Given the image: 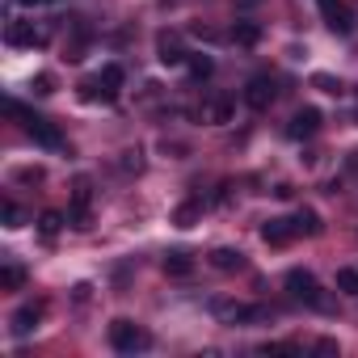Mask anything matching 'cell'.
Here are the masks:
<instances>
[{"mask_svg":"<svg viewBox=\"0 0 358 358\" xmlns=\"http://www.w3.org/2000/svg\"><path fill=\"white\" fill-rule=\"evenodd\" d=\"M110 345H114L118 354H139V350L152 345V337H148L135 320H114V324H110Z\"/></svg>","mask_w":358,"mask_h":358,"instance_id":"obj_3","label":"cell"},{"mask_svg":"<svg viewBox=\"0 0 358 358\" xmlns=\"http://www.w3.org/2000/svg\"><path fill=\"white\" fill-rule=\"evenodd\" d=\"M199 215H203V203H199V199H190V203H182V207L173 211V224H177V228H194V224H199Z\"/></svg>","mask_w":358,"mask_h":358,"instance_id":"obj_18","label":"cell"},{"mask_svg":"<svg viewBox=\"0 0 358 358\" xmlns=\"http://www.w3.org/2000/svg\"><path fill=\"white\" fill-rule=\"evenodd\" d=\"M316 131H320V110H316V106H303V110L287 122V135H291V139H312Z\"/></svg>","mask_w":358,"mask_h":358,"instance_id":"obj_9","label":"cell"},{"mask_svg":"<svg viewBox=\"0 0 358 358\" xmlns=\"http://www.w3.org/2000/svg\"><path fill=\"white\" fill-rule=\"evenodd\" d=\"M89 211H93V182H89V177H76V182H72L68 224H72V228H89Z\"/></svg>","mask_w":358,"mask_h":358,"instance_id":"obj_5","label":"cell"},{"mask_svg":"<svg viewBox=\"0 0 358 358\" xmlns=\"http://www.w3.org/2000/svg\"><path fill=\"white\" fill-rule=\"evenodd\" d=\"M9 114H22V106H17V101H9ZM22 118H26V122H22V127H26V135H30L38 148H51V152H59V148H64V135H59V127H55V122H47V118H38V114H22Z\"/></svg>","mask_w":358,"mask_h":358,"instance_id":"obj_2","label":"cell"},{"mask_svg":"<svg viewBox=\"0 0 358 358\" xmlns=\"http://www.w3.org/2000/svg\"><path fill=\"white\" fill-rule=\"evenodd\" d=\"M38 320H43V303H22L17 312H13V337H26V333H34L38 329Z\"/></svg>","mask_w":358,"mask_h":358,"instance_id":"obj_11","label":"cell"},{"mask_svg":"<svg viewBox=\"0 0 358 358\" xmlns=\"http://www.w3.org/2000/svg\"><path fill=\"white\" fill-rule=\"evenodd\" d=\"M312 85H316L320 93H333V97H337V93H345V85H341L337 76H324V72H316V76H312Z\"/></svg>","mask_w":358,"mask_h":358,"instance_id":"obj_20","label":"cell"},{"mask_svg":"<svg viewBox=\"0 0 358 358\" xmlns=\"http://www.w3.org/2000/svg\"><path fill=\"white\" fill-rule=\"evenodd\" d=\"M190 270H194V257H190V253H169V257H164V274H169V278H186Z\"/></svg>","mask_w":358,"mask_h":358,"instance_id":"obj_16","label":"cell"},{"mask_svg":"<svg viewBox=\"0 0 358 358\" xmlns=\"http://www.w3.org/2000/svg\"><path fill=\"white\" fill-rule=\"evenodd\" d=\"M291 236H295V220H266V228H262L266 245H287Z\"/></svg>","mask_w":358,"mask_h":358,"instance_id":"obj_13","label":"cell"},{"mask_svg":"<svg viewBox=\"0 0 358 358\" xmlns=\"http://www.w3.org/2000/svg\"><path fill=\"white\" fill-rule=\"evenodd\" d=\"M22 287H26V266L5 262L0 266V291H22Z\"/></svg>","mask_w":358,"mask_h":358,"instance_id":"obj_15","label":"cell"},{"mask_svg":"<svg viewBox=\"0 0 358 358\" xmlns=\"http://www.w3.org/2000/svg\"><path fill=\"white\" fill-rule=\"evenodd\" d=\"M0 211H5V228H22V224H26V211H22L17 203H5Z\"/></svg>","mask_w":358,"mask_h":358,"instance_id":"obj_24","label":"cell"},{"mask_svg":"<svg viewBox=\"0 0 358 358\" xmlns=\"http://www.w3.org/2000/svg\"><path fill=\"white\" fill-rule=\"evenodd\" d=\"M156 55H160L164 68H177V64L190 59V55L182 51V43H177V34H160V38H156Z\"/></svg>","mask_w":358,"mask_h":358,"instance_id":"obj_12","label":"cell"},{"mask_svg":"<svg viewBox=\"0 0 358 358\" xmlns=\"http://www.w3.org/2000/svg\"><path fill=\"white\" fill-rule=\"evenodd\" d=\"M118 89H122V68H118V64H106L101 76H93V80L80 85V97H85V101H114Z\"/></svg>","mask_w":358,"mask_h":358,"instance_id":"obj_1","label":"cell"},{"mask_svg":"<svg viewBox=\"0 0 358 358\" xmlns=\"http://www.w3.org/2000/svg\"><path fill=\"white\" fill-rule=\"evenodd\" d=\"M26 5H47V0H26Z\"/></svg>","mask_w":358,"mask_h":358,"instance_id":"obj_26","label":"cell"},{"mask_svg":"<svg viewBox=\"0 0 358 358\" xmlns=\"http://www.w3.org/2000/svg\"><path fill=\"white\" fill-rule=\"evenodd\" d=\"M232 110H236V101H232V97H207V101H203V110H199V118H203V122H211V127H224V122H232Z\"/></svg>","mask_w":358,"mask_h":358,"instance_id":"obj_10","label":"cell"},{"mask_svg":"<svg viewBox=\"0 0 358 358\" xmlns=\"http://www.w3.org/2000/svg\"><path fill=\"white\" fill-rule=\"evenodd\" d=\"M38 228H43V236H55V232L64 228V215H59V211H43V215H38Z\"/></svg>","mask_w":358,"mask_h":358,"instance_id":"obj_21","label":"cell"},{"mask_svg":"<svg viewBox=\"0 0 358 358\" xmlns=\"http://www.w3.org/2000/svg\"><path fill=\"white\" fill-rule=\"evenodd\" d=\"M320 232H324V224H320V215L303 207V211L295 215V236H320Z\"/></svg>","mask_w":358,"mask_h":358,"instance_id":"obj_17","label":"cell"},{"mask_svg":"<svg viewBox=\"0 0 358 358\" xmlns=\"http://www.w3.org/2000/svg\"><path fill=\"white\" fill-rule=\"evenodd\" d=\"M316 5H320V13H324V22H329V30L333 34H354V13L341 5V0H316Z\"/></svg>","mask_w":358,"mask_h":358,"instance_id":"obj_7","label":"cell"},{"mask_svg":"<svg viewBox=\"0 0 358 358\" xmlns=\"http://www.w3.org/2000/svg\"><path fill=\"white\" fill-rule=\"evenodd\" d=\"M287 291L295 299H303L308 308H329V299L320 295V282L312 278V270H287Z\"/></svg>","mask_w":358,"mask_h":358,"instance_id":"obj_4","label":"cell"},{"mask_svg":"<svg viewBox=\"0 0 358 358\" xmlns=\"http://www.w3.org/2000/svg\"><path fill=\"white\" fill-rule=\"evenodd\" d=\"M30 89H34L38 97H47V93H55V76H47V72H43V76H34V85H30Z\"/></svg>","mask_w":358,"mask_h":358,"instance_id":"obj_25","label":"cell"},{"mask_svg":"<svg viewBox=\"0 0 358 358\" xmlns=\"http://www.w3.org/2000/svg\"><path fill=\"white\" fill-rule=\"evenodd\" d=\"M257 38H262V30H257L253 22H236V26H232V43H241V47H253Z\"/></svg>","mask_w":358,"mask_h":358,"instance_id":"obj_19","label":"cell"},{"mask_svg":"<svg viewBox=\"0 0 358 358\" xmlns=\"http://www.w3.org/2000/svg\"><path fill=\"white\" fill-rule=\"evenodd\" d=\"M211 266L224 270V274H236V270H245V253L241 249H215L211 253Z\"/></svg>","mask_w":358,"mask_h":358,"instance_id":"obj_14","label":"cell"},{"mask_svg":"<svg viewBox=\"0 0 358 358\" xmlns=\"http://www.w3.org/2000/svg\"><path fill=\"white\" fill-rule=\"evenodd\" d=\"M5 43H9V47H43V43H47V34H43L34 22H9Z\"/></svg>","mask_w":358,"mask_h":358,"instance_id":"obj_8","label":"cell"},{"mask_svg":"<svg viewBox=\"0 0 358 358\" xmlns=\"http://www.w3.org/2000/svg\"><path fill=\"white\" fill-rule=\"evenodd\" d=\"M186 64H190V72H194V76H199V80H203V76H211V72H215V64H211V55H190V59H186Z\"/></svg>","mask_w":358,"mask_h":358,"instance_id":"obj_22","label":"cell"},{"mask_svg":"<svg viewBox=\"0 0 358 358\" xmlns=\"http://www.w3.org/2000/svg\"><path fill=\"white\" fill-rule=\"evenodd\" d=\"M274 97H278V85H274L270 76H253V80L245 85V106H249V110H270Z\"/></svg>","mask_w":358,"mask_h":358,"instance_id":"obj_6","label":"cell"},{"mask_svg":"<svg viewBox=\"0 0 358 358\" xmlns=\"http://www.w3.org/2000/svg\"><path fill=\"white\" fill-rule=\"evenodd\" d=\"M337 291L358 295V270H337Z\"/></svg>","mask_w":358,"mask_h":358,"instance_id":"obj_23","label":"cell"}]
</instances>
